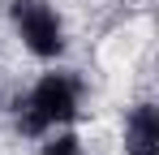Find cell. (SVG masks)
Returning <instances> with one entry per match:
<instances>
[{"label": "cell", "instance_id": "3957f363", "mask_svg": "<svg viewBox=\"0 0 159 155\" xmlns=\"http://www.w3.org/2000/svg\"><path fill=\"white\" fill-rule=\"evenodd\" d=\"M125 151L129 155H155L159 151V112L155 103H138L125 121Z\"/></svg>", "mask_w": 159, "mask_h": 155}, {"label": "cell", "instance_id": "6da1fadb", "mask_svg": "<svg viewBox=\"0 0 159 155\" xmlns=\"http://www.w3.org/2000/svg\"><path fill=\"white\" fill-rule=\"evenodd\" d=\"M78 103H82V82L73 73H48L34 82L22 108H17V125L22 134H48V129L65 125L78 116Z\"/></svg>", "mask_w": 159, "mask_h": 155}, {"label": "cell", "instance_id": "7a4b0ae2", "mask_svg": "<svg viewBox=\"0 0 159 155\" xmlns=\"http://www.w3.org/2000/svg\"><path fill=\"white\" fill-rule=\"evenodd\" d=\"M9 17H13V30L22 35V43L39 60H56L65 52V22H60V13L52 4H43V0H13Z\"/></svg>", "mask_w": 159, "mask_h": 155}, {"label": "cell", "instance_id": "277c9868", "mask_svg": "<svg viewBox=\"0 0 159 155\" xmlns=\"http://www.w3.org/2000/svg\"><path fill=\"white\" fill-rule=\"evenodd\" d=\"M39 155H82V142H78V134H56L43 142Z\"/></svg>", "mask_w": 159, "mask_h": 155}]
</instances>
